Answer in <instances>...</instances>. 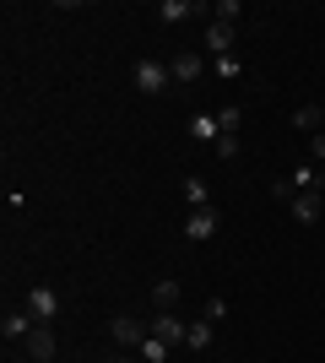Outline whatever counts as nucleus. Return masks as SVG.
<instances>
[{
  "label": "nucleus",
  "instance_id": "4be33fe9",
  "mask_svg": "<svg viewBox=\"0 0 325 363\" xmlns=\"http://www.w3.org/2000/svg\"><path fill=\"white\" fill-rule=\"evenodd\" d=\"M212 71H217V76H239V60H233V55H222V60H212Z\"/></svg>",
  "mask_w": 325,
  "mask_h": 363
},
{
  "label": "nucleus",
  "instance_id": "a211bd4d",
  "mask_svg": "<svg viewBox=\"0 0 325 363\" xmlns=\"http://www.w3.org/2000/svg\"><path fill=\"white\" fill-rule=\"evenodd\" d=\"M212 152L222 157V163H233V157L244 152V141H239V136H217V141H212Z\"/></svg>",
  "mask_w": 325,
  "mask_h": 363
},
{
  "label": "nucleus",
  "instance_id": "f8f14e48",
  "mask_svg": "<svg viewBox=\"0 0 325 363\" xmlns=\"http://www.w3.org/2000/svg\"><path fill=\"white\" fill-rule=\"evenodd\" d=\"M293 125H298V130H309V136H320V130H325V108H320V104L293 108Z\"/></svg>",
  "mask_w": 325,
  "mask_h": 363
},
{
  "label": "nucleus",
  "instance_id": "4468645a",
  "mask_svg": "<svg viewBox=\"0 0 325 363\" xmlns=\"http://www.w3.org/2000/svg\"><path fill=\"white\" fill-rule=\"evenodd\" d=\"M185 201H190V212L212 206V190H206V179H195V174H190V179H185Z\"/></svg>",
  "mask_w": 325,
  "mask_h": 363
},
{
  "label": "nucleus",
  "instance_id": "f3484780",
  "mask_svg": "<svg viewBox=\"0 0 325 363\" xmlns=\"http://www.w3.org/2000/svg\"><path fill=\"white\" fill-rule=\"evenodd\" d=\"M217 125H222V136H239V125H244V108H239V104L217 108Z\"/></svg>",
  "mask_w": 325,
  "mask_h": 363
},
{
  "label": "nucleus",
  "instance_id": "39448f33",
  "mask_svg": "<svg viewBox=\"0 0 325 363\" xmlns=\"http://www.w3.org/2000/svg\"><path fill=\"white\" fill-rule=\"evenodd\" d=\"M22 347H28V358H33V363H49V358H55V325H33Z\"/></svg>",
  "mask_w": 325,
  "mask_h": 363
},
{
  "label": "nucleus",
  "instance_id": "9b49d317",
  "mask_svg": "<svg viewBox=\"0 0 325 363\" xmlns=\"http://www.w3.org/2000/svg\"><path fill=\"white\" fill-rule=\"evenodd\" d=\"M173 303H179V282L163 277V282L152 288V309H157V315H173Z\"/></svg>",
  "mask_w": 325,
  "mask_h": 363
},
{
  "label": "nucleus",
  "instance_id": "9d476101",
  "mask_svg": "<svg viewBox=\"0 0 325 363\" xmlns=\"http://www.w3.org/2000/svg\"><path fill=\"white\" fill-rule=\"evenodd\" d=\"M320 212H325V196H320V190H298V201H293V217H298V223H320Z\"/></svg>",
  "mask_w": 325,
  "mask_h": 363
},
{
  "label": "nucleus",
  "instance_id": "b1692460",
  "mask_svg": "<svg viewBox=\"0 0 325 363\" xmlns=\"http://www.w3.org/2000/svg\"><path fill=\"white\" fill-rule=\"evenodd\" d=\"M309 152H314V163H325V130H320V136L309 141Z\"/></svg>",
  "mask_w": 325,
  "mask_h": 363
},
{
  "label": "nucleus",
  "instance_id": "dca6fc26",
  "mask_svg": "<svg viewBox=\"0 0 325 363\" xmlns=\"http://www.w3.org/2000/svg\"><path fill=\"white\" fill-rule=\"evenodd\" d=\"M190 136H195V141H217V136H222V125H217V114H195V125H190Z\"/></svg>",
  "mask_w": 325,
  "mask_h": 363
},
{
  "label": "nucleus",
  "instance_id": "1a4fd4ad",
  "mask_svg": "<svg viewBox=\"0 0 325 363\" xmlns=\"http://www.w3.org/2000/svg\"><path fill=\"white\" fill-rule=\"evenodd\" d=\"M233 33H239L233 22H206V49H212L217 60H222V55L233 49Z\"/></svg>",
  "mask_w": 325,
  "mask_h": 363
},
{
  "label": "nucleus",
  "instance_id": "7ed1b4c3",
  "mask_svg": "<svg viewBox=\"0 0 325 363\" xmlns=\"http://www.w3.org/2000/svg\"><path fill=\"white\" fill-rule=\"evenodd\" d=\"M28 315L38 320V325H55V315H60V298H55V288H28Z\"/></svg>",
  "mask_w": 325,
  "mask_h": 363
},
{
  "label": "nucleus",
  "instance_id": "393cba45",
  "mask_svg": "<svg viewBox=\"0 0 325 363\" xmlns=\"http://www.w3.org/2000/svg\"><path fill=\"white\" fill-rule=\"evenodd\" d=\"M114 363H130V358H114Z\"/></svg>",
  "mask_w": 325,
  "mask_h": 363
},
{
  "label": "nucleus",
  "instance_id": "6e6552de",
  "mask_svg": "<svg viewBox=\"0 0 325 363\" xmlns=\"http://www.w3.org/2000/svg\"><path fill=\"white\" fill-rule=\"evenodd\" d=\"M33 325H38V320L28 315V309H11V315L0 320V336H6V342H28V331Z\"/></svg>",
  "mask_w": 325,
  "mask_h": 363
},
{
  "label": "nucleus",
  "instance_id": "0eeeda50",
  "mask_svg": "<svg viewBox=\"0 0 325 363\" xmlns=\"http://www.w3.org/2000/svg\"><path fill=\"white\" fill-rule=\"evenodd\" d=\"M169 71H173V82H185V87H190V82H201V76H206V60H201V55H173Z\"/></svg>",
  "mask_w": 325,
  "mask_h": 363
},
{
  "label": "nucleus",
  "instance_id": "f257e3e1",
  "mask_svg": "<svg viewBox=\"0 0 325 363\" xmlns=\"http://www.w3.org/2000/svg\"><path fill=\"white\" fill-rule=\"evenodd\" d=\"M130 82H136L147 98H157V92H169V87H173V71H169L163 60H141L136 71H130Z\"/></svg>",
  "mask_w": 325,
  "mask_h": 363
},
{
  "label": "nucleus",
  "instance_id": "aec40b11",
  "mask_svg": "<svg viewBox=\"0 0 325 363\" xmlns=\"http://www.w3.org/2000/svg\"><path fill=\"white\" fill-rule=\"evenodd\" d=\"M244 11V6H239V0H217L212 6V22H233V16Z\"/></svg>",
  "mask_w": 325,
  "mask_h": 363
},
{
  "label": "nucleus",
  "instance_id": "5701e85b",
  "mask_svg": "<svg viewBox=\"0 0 325 363\" xmlns=\"http://www.w3.org/2000/svg\"><path fill=\"white\" fill-rule=\"evenodd\" d=\"M228 315V298H206V320H222Z\"/></svg>",
  "mask_w": 325,
  "mask_h": 363
},
{
  "label": "nucleus",
  "instance_id": "ddd939ff",
  "mask_svg": "<svg viewBox=\"0 0 325 363\" xmlns=\"http://www.w3.org/2000/svg\"><path fill=\"white\" fill-rule=\"evenodd\" d=\"M185 16H195L190 0H157V22H185Z\"/></svg>",
  "mask_w": 325,
  "mask_h": 363
},
{
  "label": "nucleus",
  "instance_id": "412c9836",
  "mask_svg": "<svg viewBox=\"0 0 325 363\" xmlns=\"http://www.w3.org/2000/svg\"><path fill=\"white\" fill-rule=\"evenodd\" d=\"M271 196H277V201H287V206H293V201H298V184H293V179H282V184H271Z\"/></svg>",
  "mask_w": 325,
  "mask_h": 363
},
{
  "label": "nucleus",
  "instance_id": "2eb2a0df",
  "mask_svg": "<svg viewBox=\"0 0 325 363\" xmlns=\"http://www.w3.org/2000/svg\"><path fill=\"white\" fill-rule=\"evenodd\" d=\"M185 347H195V352H206V347H212V320H190Z\"/></svg>",
  "mask_w": 325,
  "mask_h": 363
},
{
  "label": "nucleus",
  "instance_id": "423d86ee",
  "mask_svg": "<svg viewBox=\"0 0 325 363\" xmlns=\"http://www.w3.org/2000/svg\"><path fill=\"white\" fill-rule=\"evenodd\" d=\"M212 233H217V206H201V212H190V217H185V239L206 244Z\"/></svg>",
  "mask_w": 325,
  "mask_h": 363
},
{
  "label": "nucleus",
  "instance_id": "6ab92c4d",
  "mask_svg": "<svg viewBox=\"0 0 325 363\" xmlns=\"http://www.w3.org/2000/svg\"><path fill=\"white\" fill-rule=\"evenodd\" d=\"M141 358H147V363H163V358H169V342L147 336V342H141Z\"/></svg>",
  "mask_w": 325,
  "mask_h": 363
},
{
  "label": "nucleus",
  "instance_id": "20e7f679",
  "mask_svg": "<svg viewBox=\"0 0 325 363\" xmlns=\"http://www.w3.org/2000/svg\"><path fill=\"white\" fill-rule=\"evenodd\" d=\"M147 331H152L157 342H169V347H179V342L190 336V325H185L179 315H152V320H147Z\"/></svg>",
  "mask_w": 325,
  "mask_h": 363
},
{
  "label": "nucleus",
  "instance_id": "f03ea898",
  "mask_svg": "<svg viewBox=\"0 0 325 363\" xmlns=\"http://www.w3.org/2000/svg\"><path fill=\"white\" fill-rule=\"evenodd\" d=\"M108 331H114V342H120V347H141V342H147V320H136V315H114L108 320Z\"/></svg>",
  "mask_w": 325,
  "mask_h": 363
}]
</instances>
